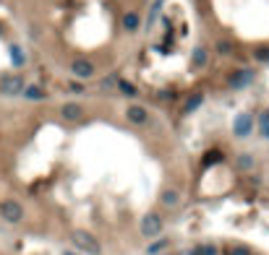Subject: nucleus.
Masks as SVG:
<instances>
[{"label":"nucleus","instance_id":"1","mask_svg":"<svg viewBox=\"0 0 269 255\" xmlns=\"http://www.w3.org/2000/svg\"><path fill=\"white\" fill-rule=\"evenodd\" d=\"M71 242H74L76 250H81V252H86V255H100V252H102L100 240L92 235V232H86V229H74V232H71Z\"/></svg>","mask_w":269,"mask_h":255},{"label":"nucleus","instance_id":"2","mask_svg":"<svg viewBox=\"0 0 269 255\" xmlns=\"http://www.w3.org/2000/svg\"><path fill=\"white\" fill-rule=\"evenodd\" d=\"M24 86H27V81L21 78L18 73H8V76L0 78V91H3L6 97H16V94H21V91H24Z\"/></svg>","mask_w":269,"mask_h":255},{"label":"nucleus","instance_id":"3","mask_svg":"<svg viewBox=\"0 0 269 255\" xmlns=\"http://www.w3.org/2000/svg\"><path fill=\"white\" fill-rule=\"evenodd\" d=\"M139 232H141V235L144 237H160V232H162V216L160 214H146L144 219H141V226H139Z\"/></svg>","mask_w":269,"mask_h":255},{"label":"nucleus","instance_id":"4","mask_svg":"<svg viewBox=\"0 0 269 255\" xmlns=\"http://www.w3.org/2000/svg\"><path fill=\"white\" fill-rule=\"evenodd\" d=\"M0 216H3L8 224H18L21 219H24V206H21L18 201H3L0 203Z\"/></svg>","mask_w":269,"mask_h":255},{"label":"nucleus","instance_id":"5","mask_svg":"<svg viewBox=\"0 0 269 255\" xmlns=\"http://www.w3.org/2000/svg\"><path fill=\"white\" fill-rule=\"evenodd\" d=\"M251 130H254V115L240 112L238 118H235V123H233V133H235L238 138H246Z\"/></svg>","mask_w":269,"mask_h":255},{"label":"nucleus","instance_id":"6","mask_svg":"<svg viewBox=\"0 0 269 255\" xmlns=\"http://www.w3.org/2000/svg\"><path fill=\"white\" fill-rule=\"evenodd\" d=\"M126 118H128V123H133V125H146V123H149V112H146L141 104H131V107L126 109Z\"/></svg>","mask_w":269,"mask_h":255},{"label":"nucleus","instance_id":"7","mask_svg":"<svg viewBox=\"0 0 269 255\" xmlns=\"http://www.w3.org/2000/svg\"><path fill=\"white\" fill-rule=\"evenodd\" d=\"M71 73L76 78H92L94 76V65L89 63V60H84V58H79V60L71 63Z\"/></svg>","mask_w":269,"mask_h":255},{"label":"nucleus","instance_id":"8","mask_svg":"<svg viewBox=\"0 0 269 255\" xmlns=\"http://www.w3.org/2000/svg\"><path fill=\"white\" fill-rule=\"evenodd\" d=\"M60 112H63V120H68V123H76V120H81V115H84L81 104H76V102H65Z\"/></svg>","mask_w":269,"mask_h":255},{"label":"nucleus","instance_id":"9","mask_svg":"<svg viewBox=\"0 0 269 255\" xmlns=\"http://www.w3.org/2000/svg\"><path fill=\"white\" fill-rule=\"evenodd\" d=\"M254 81V71H238L230 76V86L233 89H243V86H249Z\"/></svg>","mask_w":269,"mask_h":255},{"label":"nucleus","instance_id":"10","mask_svg":"<svg viewBox=\"0 0 269 255\" xmlns=\"http://www.w3.org/2000/svg\"><path fill=\"white\" fill-rule=\"evenodd\" d=\"M21 94H24V99H29V102H42L44 97V89L42 86H37V83H29V86H24V91H21Z\"/></svg>","mask_w":269,"mask_h":255},{"label":"nucleus","instance_id":"11","mask_svg":"<svg viewBox=\"0 0 269 255\" xmlns=\"http://www.w3.org/2000/svg\"><path fill=\"white\" fill-rule=\"evenodd\" d=\"M139 26H141V16H139V13L131 11V13L123 16V29H126V32H136Z\"/></svg>","mask_w":269,"mask_h":255},{"label":"nucleus","instance_id":"12","mask_svg":"<svg viewBox=\"0 0 269 255\" xmlns=\"http://www.w3.org/2000/svg\"><path fill=\"white\" fill-rule=\"evenodd\" d=\"M207 63H209V52H207L204 47H196L193 55H191V65H193V68H204Z\"/></svg>","mask_w":269,"mask_h":255},{"label":"nucleus","instance_id":"13","mask_svg":"<svg viewBox=\"0 0 269 255\" xmlns=\"http://www.w3.org/2000/svg\"><path fill=\"white\" fill-rule=\"evenodd\" d=\"M160 201L165 203V206H178V203H181V193H178V190H165L162 195H160Z\"/></svg>","mask_w":269,"mask_h":255},{"label":"nucleus","instance_id":"14","mask_svg":"<svg viewBox=\"0 0 269 255\" xmlns=\"http://www.w3.org/2000/svg\"><path fill=\"white\" fill-rule=\"evenodd\" d=\"M201 102H204V94H191L188 97V102L183 104V112L188 115V112H193L196 107H201Z\"/></svg>","mask_w":269,"mask_h":255},{"label":"nucleus","instance_id":"15","mask_svg":"<svg viewBox=\"0 0 269 255\" xmlns=\"http://www.w3.org/2000/svg\"><path fill=\"white\" fill-rule=\"evenodd\" d=\"M11 58H13V65L16 68H21V65L27 63V55H24V50H21L18 44H13V47H11Z\"/></svg>","mask_w":269,"mask_h":255},{"label":"nucleus","instance_id":"16","mask_svg":"<svg viewBox=\"0 0 269 255\" xmlns=\"http://www.w3.org/2000/svg\"><path fill=\"white\" fill-rule=\"evenodd\" d=\"M259 130H261V135L269 141V109H264L261 112V118H259Z\"/></svg>","mask_w":269,"mask_h":255},{"label":"nucleus","instance_id":"17","mask_svg":"<svg viewBox=\"0 0 269 255\" xmlns=\"http://www.w3.org/2000/svg\"><path fill=\"white\" fill-rule=\"evenodd\" d=\"M238 167L246 169V172L254 169V156H251V154H240V156H238Z\"/></svg>","mask_w":269,"mask_h":255},{"label":"nucleus","instance_id":"18","mask_svg":"<svg viewBox=\"0 0 269 255\" xmlns=\"http://www.w3.org/2000/svg\"><path fill=\"white\" fill-rule=\"evenodd\" d=\"M165 247H167V240H160V242H152V245L146 247V252H149V255H157V252L165 250Z\"/></svg>","mask_w":269,"mask_h":255},{"label":"nucleus","instance_id":"19","mask_svg":"<svg viewBox=\"0 0 269 255\" xmlns=\"http://www.w3.org/2000/svg\"><path fill=\"white\" fill-rule=\"evenodd\" d=\"M217 52H219V55H230V52H233V44H230L228 39H225V42H217Z\"/></svg>","mask_w":269,"mask_h":255},{"label":"nucleus","instance_id":"20","mask_svg":"<svg viewBox=\"0 0 269 255\" xmlns=\"http://www.w3.org/2000/svg\"><path fill=\"white\" fill-rule=\"evenodd\" d=\"M256 60L259 63H269V47H259L256 50Z\"/></svg>","mask_w":269,"mask_h":255},{"label":"nucleus","instance_id":"21","mask_svg":"<svg viewBox=\"0 0 269 255\" xmlns=\"http://www.w3.org/2000/svg\"><path fill=\"white\" fill-rule=\"evenodd\" d=\"M230 255H251V250H249V247H233Z\"/></svg>","mask_w":269,"mask_h":255},{"label":"nucleus","instance_id":"22","mask_svg":"<svg viewBox=\"0 0 269 255\" xmlns=\"http://www.w3.org/2000/svg\"><path fill=\"white\" fill-rule=\"evenodd\" d=\"M199 255H214V247H204V250H199Z\"/></svg>","mask_w":269,"mask_h":255},{"label":"nucleus","instance_id":"23","mask_svg":"<svg viewBox=\"0 0 269 255\" xmlns=\"http://www.w3.org/2000/svg\"><path fill=\"white\" fill-rule=\"evenodd\" d=\"M63 255H76V252H71V250H65V252H63Z\"/></svg>","mask_w":269,"mask_h":255}]
</instances>
